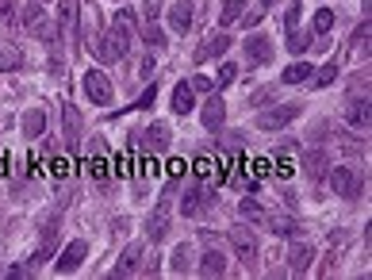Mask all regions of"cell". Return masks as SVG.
Instances as JSON below:
<instances>
[{
    "label": "cell",
    "instance_id": "1",
    "mask_svg": "<svg viewBox=\"0 0 372 280\" xmlns=\"http://www.w3.org/2000/svg\"><path fill=\"white\" fill-rule=\"evenodd\" d=\"M127 43H131V35H127V27L116 20V23H111V27L104 31L100 39H96L92 54L100 58V62H119V58H127Z\"/></svg>",
    "mask_w": 372,
    "mask_h": 280
},
{
    "label": "cell",
    "instance_id": "2",
    "mask_svg": "<svg viewBox=\"0 0 372 280\" xmlns=\"http://www.w3.org/2000/svg\"><path fill=\"white\" fill-rule=\"evenodd\" d=\"M20 23H23V31L27 35H35V39H46V43H54L58 39V27H54V20L46 15V8H39V4H27L20 12Z\"/></svg>",
    "mask_w": 372,
    "mask_h": 280
},
{
    "label": "cell",
    "instance_id": "3",
    "mask_svg": "<svg viewBox=\"0 0 372 280\" xmlns=\"http://www.w3.org/2000/svg\"><path fill=\"white\" fill-rule=\"evenodd\" d=\"M326 180H330V188H334L342 200H357V196L365 192V180H361V173L350 169V166H334V169L326 173Z\"/></svg>",
    "mask_w": 372,
    "mask_h": 280
},
{
    "label": "cell",
    "instance_id": "4",
    "mask_svg": "<svg viewBox=\"0 0 372 280\" xmlns=\"http://www.w3.org/2000/svg\"><path fill=\"white\" fill-rule=\"evenodd\" d=\"M81 85H85V96L96 104V108H108V104L116 100V85H111V77L104 69H88Z\"/></svg>",
    "mask_w": 372,
    "mask_h": 280
},
{
    "label": "cell",
    "instance_id": "5",
    "mask_svg": "<svg viewBox=\"0 0 372 280\" xmlns=\"http://www.w3.org/2000/svg\"><path fill=\"white\" fill-rule=\"evenodd\" d=\"M299 15H303V0H296L292 8H288V15H284V31H288V51L292 54H303L307 46H311V39L299 31Z\"/></svg>",
    "mask_w": 372,
    "mask_h": 280
},
{
    "label": "cell",
    "instance_id": "6",
    "mask_svg": "<svg viewBox=\"0 0 372 280\" xmlns=\"http://www.w3.org/2000/svg\"><path fill=\"white\" fill-rule=\"evenodd\" d=\"M169 219H173V200H169V196H161L158 208H153V211H150V219H146V234H150V242H161V238L169 234Z\"/></svg>",
    "mask_w": 372,
    "mask_h": 280
},
{
    "label": "cell",
    "instance_id": "7",
    "mask_svg": "<svg viewBox=\"0 0 372 280\" xmlns=\"http://www.w3.org/2000/svg\"><path fill=\"white\" fill-rule=\"evenodd\" d=\"M299 112H303L299 104H280V108L257 115V127H261V131H280V127H288V123H296Z\"/></svg>",
    "mask_w": 372,
    "mask_h": 280
},
{
    "label": "cell",
    "instance_id": "8",
    "mask_svg": "<svg viewBox=\"0 0 372 280\" xmlns=\"http://www.w3.org/2000/svg\"><path fill=\"white\" fill-rule=\"evenodd\" d=\"M85 258H88V242H85V238H74V242H69L66 250L58 253V261H54V273H77Z\"/></svg>",
    "mask_w": 372,
    "mask_h": 280
},
{
    "label": "cell",
    "instance_id": "9",
    "mask_svg": "<svg viewBox=\"0 0 372 280\" xmlns=\"http://www.w3.org/2000/svg\"><path fill=\"white\" fill-rule=\"evenodd\" d=\"M230 246H234V253L242 258V265H257V238H254L249 227H234L230 230Z\"/></svg>",
    "mask_w": 372,
    "mask_h": 280
},
{
    "label": "cell",
    "instance_id": "10",
    "mask_svg": "<svg viewBox=\"0 0 372 280\" xmlns=\"http://www.w3.org/2000/svg\"><path fill=\"white\" fill-rule=\"evenodd\" d=\"M58 27L69 43H77V31H81V4L77 0H58Z\"/></svg>",
    "mask_w": 372,
    "mask_h": 280
},
{
    "label": "cell",
    "instance_id": "11",
    "mask_svg": "<svg viewBox=\"0 0 372 280\" xmlns=\"http://www.w3.org/2000/svg\"><path fill=\"white\" fill-rule=\"evenodd\" d=\"M192 23H196V8H192V0H177V4L169 8V27H173L177 35H188Z\"/></svg>",
    "mask_w": 372,
    "mask_h": 280
},
{
    "label": "cell",
    "instance_id": "12",
    "mask_svg": "<svg viewBox=\"0 0 372 280\" xmlns=\"http://www.w3.org/2000/svg\"><path fill=\"white\" fill-rule=\"evenodd\" d=\"M242 46H246V62H249V65H265V62H273V39H265V35H249Z\"/></svg>",
    "mask_w": 372,
    "mask_h": 280
},
{
    "label": "cell",
    "instance_id": "13",
    "mask_svg": "<svg viewBox=\"0 0 372 280\" xmlns=\"http://www.w3.org/2000/svg\"><path fill=\"white\" fill-rule=\"evenodd\" d=\"M139 138H142V146H146L150 154H165L169 150V127L165 123H150Z\"/></svg>",
    "mask_w": 372,
    "mask_h": 280
},
{
    "label": "cell",
    "instance_id": "14",
    "mask_svg": "<svg viewBox=\"0 0 372 280\" xmlns=\"http://www.w3.org/2000/svg\"><path fill=\"white\" fill-rule=\"evenodd\" d=\"M207 188H188V192L181 196V215H188V219H196V215H204L207 211Z\"/></svg>",
    "mask_w": 372,
    "mask_h": 280
},
{
    "label": "cell",
    "instance_id": "15",
    "mask_svg": "<svg viewBox=\"0 0 372 280\" xmlns=\"http://www.w3.org/2000/svg\"><path fill=\"white\" fill-rule=\"evenodd\" d=\"M223 123H226V104H223V96H212V93H207V100H204V127H207V131H223Z\"/></svg>",
    "mask_w": 372,
    "mask_h": 280
},
{
    "label": "cell",
    "instance_id": "16",
    "mask_svg": "<svg viewBox=\"0 0 372 280\" xmlns=\"http://www.w3.org/2000/svg\"><path fill=\"white\" fill-rule=\"evenodd\" d=\"M311 261H315V246L296 242L292 250H288V269H292V273H307V269H311Z\"/></svg>",
    "mask_w": 372,
    "mask_h": 280
},
{
    "label": "cell",
    "instance_id": "17",
    "mask_svg": "<svg viewBox=\"0 0 372 280\" xmlns=\"http://www.w3.org/2000/svg\"><path fill=\"white\" fill-rule=\"evenodd\" d=\"M226 51H230V35L226 31H219V35H212L204 46L196 51V62H207V58H223Z\"/></svg>",
    "mask_w": 372,
    "mask_h": 280
},
{
    "label": "cell",
    "instance_id": "18",
    "mask_svg": "<svg viewBox=\"0 0 372 280\" xmlns=\"http://www.w3.org/2000/svg\"><path fill=\"white\" fill-rule=\"evenodd\" d=\"M139 265H142V246H127L123 258L116 261L111 273H116V276H131V273H139Z\"/></svg>",
    "mask_w": 372,
    "mask_h": 280
},
{
    "label": "cell",
    "instance_id": "19",
    "mask_svg": "<svg viewBox=\"0 0 372 280\" xmlns=\"http://www.w3.org/2000/svg\"><path fill=\"white\" fill-rule=\"evenodd\" d=\"M345 119H350V127H357V131H368V123H372V112H368V96H365V100H350V108H345Z\"/></svg>",
    "mask_w": 372,
    "mask_h": 280
},
{
    "label": "cell",
    "instance_id": "20",
    "mask_svg": "<svg viewBox=\"0 0 372 280\" xmlns=\"http://www.w3.org/2000/svg\"><path fill=\"white\" fill-rule=\"evenodd\" d=\"M23 69V51L12 43H0V73H15Z\"/></svg>",
    "mask_w": 372,
    "mask_h": 280
},
{
    "label": "cell",
    "instance_id": "21",
    "mask_svg": "<svg viewBox=\"0 0 372 280\" xmlns=\"http://www.w3.org/2000/svg\"><path fill=\"white\" fill-rule=\"evenodd\" d=\"M223 273H226V258L219 250H207L200 258V276H223Z\"/></svg>",
    "mask_w": 372,
    "mask_h": 280
},
{
    "label": "cell",
    "instance_id": "22",
    "mask_svg": "<svg viewBox=\"0 0 372 280\" xmlns=\"http://www.w3.org/2000/svg\"><path fill=\"white\" fill-rule=\"evenodd\" d=\"M303 169H307V177H311V180H319L322 173L330 169V158L322 150H311V154H303Z\"/></svg>",
    "mask_w": 372,
    "mask_h": 280
},
{
    "label": "cell",
    "instance_id": "23",
    "mask_svg": "<svg viewBox=\"0 0 372 280\" xmlns=\"http://www.w3.org/2000/svg\"><path fill=\"white\" fill-rule=\"evenodd\" d=\"M188 112H192V85H188V81H181V85L173 88V115H181V119H184Z\"/></svg>",
    "mask_w": 372,
    "mask_h": 280
},
{
    "label": "cell",
    "instance_id": "24",
    "mask_svg": "<svg viewBox=\"0 0 372 280\" xmlns=\"http://www.w3.org/2000/svg\"><path fill=\"white\" fill-rule=\"evenodd\" d=\"M169 269H173L177 276H188L192 273V246H177L173 258H169Z\"/></svg>",
    "mask_w": 372,
    "mask_h": 280
},
{
    "label": "cell",
    "instance_id": "25",
    "mask_svg": "<svg viewBox=\"0 0 372 280\" xmlns=\"http://www.w3.org/2000/svg\"><path fill=\"white\" fill-rule=\"evenodd\" d=\"M46 131V112L43 108H31L27 115H23V135L27 138H39Z\"/></svg>",
    "mask_w": 372,
    "mask_h": 280
},
{
    "label": "cell",
    "instance_id": "26",
    "mask_svg": "<svg viewBox=\"0 0 372 280\" xmlns=\"http://www.w3.org/2000/svg\"><path fill=\"white\" fill-rule=\"evenodd\" d=\"M311 62H292V65H288V69H284V77H280V81H284V85H303V81H311Z\"/></svg>",
    "mask_w": 372,
    "mask_h": 280
},
{
    "label": "cell",
    "instance_id": "27",
    "mask_svg": "<svg viewBox=\"0 0 372 280\" xmlns=\"http://www.w3.org/2000/svg\"><path fill=\"white\" fill-rule=\"evenodd\" d=\"M242 15H246V0H226V4L219 8V23H223V27H230V23H238Z\"/></svg>",
    "mask_w": 372,
    "mask_h": 280
},
{
    "label": "cell",
    "instance_id": "28",
    "mask_svg": "<svg viewBox=\"0 0 372 280\" xmlns=\"http://www.w3.org/2000/svg\"><path fill=\"white\" fill-rule=\"evenodd\" d=\"M265 227H273V234H280V238H288V234H296V219H288V215H269L265 219Z\"/></svg>",
    "mask_w": 372,
    "mask_h": 280
},
{
    "label": "cell",
    "instance_id": "29",
    "mask_svg": "<svg viewBox=\"0 0 372 280\" xmlns=\"http://www.w3.org/2000/svg\"><path fill=\"white\" fill-rule=\"evenodd\" d=\"M334 77H338V62H326L319 73H311V85L326 88V85H334Z\"/></svg>",
    "mask_w": 372,
    "mask_h": 280
},
{
    "label": "cell",
    "instance_id": "30",
    "mask_svg": "<svg viewBox=\"0 0 372 280\" xmlns=\"http://www.w3.org/2000/svg\"><path fill=\"white\" fill-rule=\"evenodd\" d=\"M334 31V12L330 8H319L315 12V35H330Z\"/></svg>",
    "mask_w": 372,
    "mask_h": 280
},
{
    "label": "cell",
    "instance_id": "31",
    "mask_svg": "<svg viewBox=\"0 0 372 280\" xmlns=\"http://www.w3.org/2000/svg\"><path fill=\"white\" fill-rule=\"evenodd\" d=\"M238 211H242V219H249V223H265V219H269V211H261L254 200H242Z\"/></svg>",
    "mask_w": 372,
    "mask_h": 280
},
{
    "label": "cell",
    "instance_id": "32",
    "mask_svg": "<svg viewBox=\"0 0 372 280\" xmlns=\"http://www.w3.org/2000/svg\"><path fill=\"white\" fill-rule=\"evenodd\" d=\"M66 138H69V142H77V138H81V112L77 108H66Z\"/></svg>",
    "mask_w": 372,
    "mask_h": 280
},
{
    "label": "cell",
    "instance_id": "33",
    "mask_svg": "<svg viewBox=\"0 0 372 280\" xmlns=\"http://www.w3.org/2000/svg\"><path fill=\"white\" fill-rule=\"evenodd\" d=\"M142 39H146L150 46H165V35H161V27H158L153 20H146V23H142Z\"/></svg>",
    "mask_w": 372,
    "mask_h": 280
},
{
    "label": "cell",
    "instance_id": "34",
    "mask_svg": "<svg viewBox=\"0 0 372 280\" xmlns=\"http://www.w3.org/2000/svg\"><path fill=\"white\" fill-rule=\"evenodd\" d=\"M15 23V0H0V27H12Z\"/></svg>",
    "mask_w": 372,
    "mask_h": 280
},
{
    "label": "cell",
    "instance_id": "35",
    "mask_svg": "<svg viewBox=\"0 0 372 280\" xmlns=\"http://www.w3.org/2000/svg\"><path fill=\"white\" fill-rule=\"evenodd\" d=\"M234 77H238V65H234V62H226L223 69H219V77H215V85H219V88H226Z\"/></svg>",
    "mask_w": 372,
    "mask_h": 280
},
{
    "label": "cell",
    "instance_id": "36",
    "mask_svg": "<svg viewBox=\"0 0 372 280\" xmlns=\"http://www.w3.org/2000/svg\"><path fill=\"white\" fill-rule=\"evenodd\" d=\"M192 93H212V77H192Z\"/></svg>",
    "mask_w": 372,
    "mask_h": 280
},
{
    "label": "cell",
    "instance_id": "37",
    "mask_svg": "<svg viewBox=\"0 0 372 280\" xmlns=\"http://www.w3.org/2000/svg\"><path fill=\"white\" fill-rule=\"evenodd\" d=\"M361 43H365V46H368V20H365V23H361V27H357V31H353V46H361Z\"/></svg>",
    "mask_w": 372,
    "mask_h": 280
},
{
    "label": "cell",
    "instance_id": "38",
    "mask_svg": "<svg viewBox=\"0 0 372 280\" xmlns=\"http://www.w3.org/2000/svg\"><path fill=\"white\" fill-rule=\"evenodd\" d=\"M153 96H158V88H153V85H150V88H146V93H142V96H139V104H135V108H150V104H153Z\"/></svg>",
    "mask_w": 372,
    "mask_h": 280
},
{
    "label": "cell",
    "instance_id": "39",
    "mask_svg": "<svg viewBox=\"0 0 372 280\" xmlns=\"http://www.w3.org/2000/svg\"><path fill=\"white\" fill-rule=\"evenodd\" d=\"M242 23H246V27H257V23H261V15H257V12H249V8H246V15H242Z\"/></svg>",
    "mask_w": 372,
    "mask_h": 280
},
{
    "label": "cell",
    "instance_id": "40",
    "mask_svg": "<svg viewBox=\"0 0 372 280\" xmlns=\"http://www.w3.org/2000/svg\"><path fill=\"white\" fill-rule=\"evenodd\" d=\"M196 173H200V177H207V173H212V161L200 158V161H196Z\"/></svg>",
    "mask_w": 372,
    "mask_h": 280
},
{
    "label": "cell",
    "instance_id": "41",
    "mask_svg": "<svg viewBox=\"0 0 372 280\" xmlns=\"http://www.w3.org/2000/svg\"><path fill=\"white\" fill-rule=\"evenodd\" d=\"M261 4H265V8H269V4H273V0H261Z\"/></svg>",
    "mask_w": 372,
    "mask_h": 280
}]
</instances>
